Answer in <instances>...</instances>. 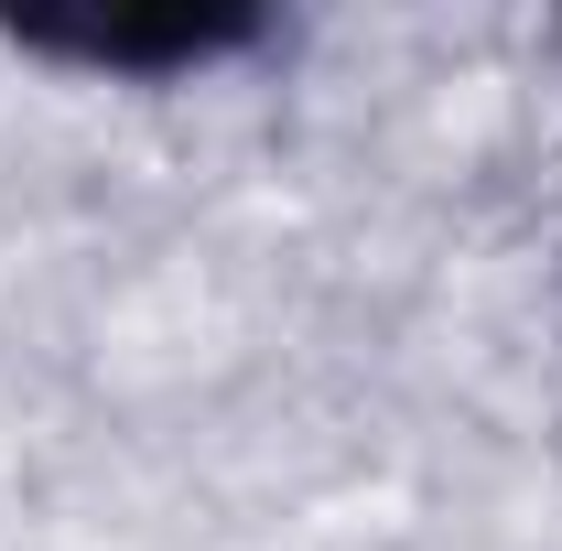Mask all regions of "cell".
<instances>
[{
	"mask_svg": "<svg viewBox=\"0 0 562 551\" xmlns=\"http://www.w3.org/2000/svg\"><path fill=\"white\" fill-rule=\"evenodd\" d=\"M0 44L33 66H76L109 87H184L238 55L281 44V11L260 0H140V11H0Z\"/></svg>",
	"mask_w": 562,
	"mask_h": 551,
	"instance_id": "1",
	"label": "cell"
}]
</instances>
